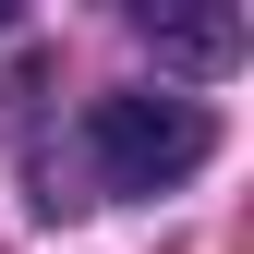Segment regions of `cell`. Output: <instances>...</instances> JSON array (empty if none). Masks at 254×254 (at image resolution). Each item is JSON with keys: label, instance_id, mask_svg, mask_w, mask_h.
Wrapping results in <instances>:
<instances>
[{"label": "cell", "instance_id": "obj_1", "mask_svg": "<svg viewBox=\"0 0 254 254\" xmlns=\"http://www.w3.org/2000/svg\"><path fill=\"white\" fill-rule=\"evenodd\" d=\"M218 157V121L194 97H97L85 109V170L97 194H170Z\"/></svg>", "mask_w": 254, "mask_h": 254}, {"label": "cell", "instance_id": "obj_2", "mask_svg": "<svg viewBox=\"0 0 254 254\" xmlns=\"http://www.w3.org/2000/svg\"><path fill=\"white\" fill-rule=\"evenodd\" d=\"M145 37L170 73H230L242 61V12H145Z\"/></svg>", "mask_w": 254, "mask_h": 254}, {"label": "cell", "instance_id": "obj_3", "mask_svg": "<svg viewBox=\"0 0 254 254\" xmlns=\"http://www.w3.org/2000/svg\"><path fill=\"white\" fill-rule=\"evenodd\" d=\"M0 24H12V12H0Z\"/></svg>", "mask_w": 254, "mask_h": 254}]
</instances>
